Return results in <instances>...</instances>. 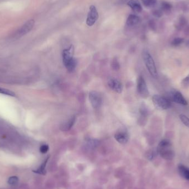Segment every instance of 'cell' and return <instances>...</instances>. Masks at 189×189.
Returning a JSON list of instances; mask_svg holds the SVG:
<instances>
[{
	"label": "cell",
	"mask_w": 189,
	"mask_h": 189,
	"mask_svg": "<svg viewBox=\"0 0 189 189\" xmlns=\"http://www.w3.org/2000/svg\"><path fill=\"white\" fill-rule=\"evenodd\" d=\"M74 47L71 45L70 47L63 50L62 62L68 71L72 72L77 66V61L74 57Z\"/></svg>",
	"instance_id": "1"
},
{
	"label": "cell",
	"mask_w": 189,
	"mask_h": 189,
	"mask_svg": "<svg viewBox=\"0 0 189 189\" xmlns=\"http://www.w3.org/2000/svg\"><path fill=\"white\" fill-rule=\"evenodd\" d=\"M157 150L160 155L165 159L172 160L174 157V152L171 143L167 140H163L160 142Z\"/></svg>",
	"instance_id": "2"
},
{
	"label": "cell",
	"mask_w": 189,
	"mask_h": 189,
	"mask_svg": "<svg viewBox=\"0 0 189 189\" xmlns=\"http://www.w3.org/2000/svg\"><path fill=\"white\" fill-rule=\"evenodd\" d=\"M142 58L147 69L152 77L157 78L158 77L157 67L154 62V59L150 53L147 50H143L142 54Z\"/></svg>",
	"instance_id": "3"
},
{
	"label": "cell",
	"mask_w": 189,
	"mask_h": 189,
	"mask_svg": "<svg viewBox=\"0 0 189 189\" xmlns=\"http://www.w3.org/2000/svg\"><path fill=\"white\" fill-rule=\"evenodd\" d=\"M154 104L159 109H167L171 107V102L167 97L159 94H155L152 97Z\"/></svg>",
	"instance_id": "4"
},
{
	"label": "cell",
	"mask_w": 189,
	"mask_h": 189,
	"mask_svg": "<svg viewBox=\"0 0 189 189\" xmlns=\"http://www.w3.org/2000/svg\"><path fill=\"white\" fill-rule=\"evenodd\" d=\"M35 24V20L33 19L28 20L20 28L19 30H18L15 33V35H13V38H15L16 39L20 38L27 35L32 30Z\"/></svg>",
	"instance_id": "5"
},
{
	"label": "cell",
	"mask_w": 189,
	"mask_h": 189,
	"mask_svg": "<svg viewBox=\"0 0 189 189\" xmlns=\"http://www.w3.org/2000/svg\"><path fill=\"white\" fill-rule=\"evenodd\" d=\"M90 102L92 107L94 109H98L101 106L102 99L101 96L96 91H92L89 94Z\"/></svg>",
	"instance_id": "6"
},
{
	"label": "cell",
	"mask_w": 189,
	"mask_h": 189,
	"mask_svg": "<svg viewBox=\"0 0 189 189\" xmlns=\"http://www.w3.org/2000/svg\"><path fill=\"white\" fill-rule=\"evenodd\" d=\"M99 18V13L96 7L94 5H91L90 7L89 11L87 15L86 24L88 26L91 27L95 24Z\"/></svg>",
	"instance_id": "7"
},
{
	"label": "cell",
	"mask_w": 189,
	"mask_h": 189,
	"mask_svg": "<svg viewBox=\"0 0 189 189\" xmlns=\"http://www.w3.org/2000/svg\"><path fill=\"white\" fill-rule=\"evenodd\" d=\"M137 90L139 94L142 97L146 98L149 95V91L147 87V84L144 78L140 76L137 81Z\"/></svg>",
	"instance_id": "8"
},
{
	"label": "cell",
	"mask_w": 189,
	"mask_h": 189,
	"mask_svg": "<svg viewBox=\"0 0 189 189\" xmlns=\"http://www.w3.org/2000/svg\"><path fill=\"white\" fill-rule=\"evenodd\" d=\"M169 99H168L170 101H172L178 104H182V105L187 104V100L182 96V93H180L177 91H175V90L172 91L169 93Z\"/></svg>",
	"instance_id": "9"
},
{
	"label": "cell",
	"mask_w": 189,
	"mask_h": 189,
	"mask_svg": "<svg viewBox=\"0 0 189 189\" xmlns=\"http://www.w3.org/2000/svg\"><path fill=\"white\" fill-rule=\"evenodd\" d=\"M108 85L110 89L114 91V92H117L118 94L122 92L123 90L122 83L117 79L114 77L110 78L108 81Z\"/></svg>",
	"instance_id": "10"
},
{
	"label": "cell",
	"mask_w": 189,
	"mask_h": 189,
	"mask_svg": "<svg viewBox=\"0 0 189 189\" xmlns=\"http://www.w3.org/2000/svg\"><path fill=\"white\" fill-rule=\"evenodd\" d=\"M114 138L119 143L125 144L128 141L129 136L126 131H120L114 134Z\"/></svg>",
	"instance_id": "11"
},
{
	"label": "cell",
	"mask_w": 189,
	"mask_h": 189,
	"mask_svg": "<svg viewBox=\"0 0 189 189\" xmlns=\"http://www.w3.org/2000/svg\"><path fill=\"white\" fill-rule=\"evenodd\" d=\"M127 4L134 12L141 13L142 11V5L138 0H129Z\"/></svg>",
	"instance_id": "12"
},
{
	"label": "cell",
	"mask_w": 189,
	"mask_h": 189,
	"mask_svg": "<svg viewBox=\"0 0 189 189\" xmlns=\"http://www.w3.org/2000/svg\"><path fill=\"white\" fill-rule=\"evenodd\" d=\"M141 21L139 17L136 15L131 14L127 18L126 25L129 27H134L138 25Z\"/></svg>",
	"instance_id": "13"
},
{
	"label": "cell",
	"mask_w": 189,
	"mask_h": 189,
	"mask_svg": "<svg viewBox=\"0 0 189 189\" xmlns=\"http://www.w3.org/2000/svg\"><path fill=\"white\" fill-rule=\"evenodd\" d=\"M76 121V117L75 116L70 118L69 120H67V122H65L61 126L60 129H62V131H68L70 129L72 128L74 126L75 122Z\"/></svg>",
	"instance_id": "14"
},
{
	"label": "cell",
	"mask_w": 189,
	"mask_h": 189,
	"mask_svg": "<svg viewBox=\"0 0 189 189\" xmlns=\"http://www.w3.org/2000/svg\"><path fill=\"white\" fill-rule=\"evenodd\" d=\"M49 158V157H47L42 164H41V165L39 167V168L35 170H33V172L35 173H37V174H41V175H45L46 172H47L45 170V168H46V165L47 164Z\"/></svg>",
	"instance_id": "15"
},
{
	"label": "cell",
	"mask_w": 189,
	"mask_h": 189,
	"mask_svg": "<svg viewBox=\"0 0 189 189\" xmlns=\"http://www.w3.org/2000/svg\"><path fill=\"white\" fill-rule=\"evenodd\" d=\"M160 8L164 13H170L172 9V5L170 3L163 1L160 3Z\"/></svg>",
	"instance_id": "16"
},
{
	"label": "cell",
	"mask_w": 189,
	"mask_h": 189,
	"mask_svg": "<svg viewBox=\"0 0 189 189\" xmlns=\"http://www.w3.org/2000/svg\"><path fill=\"white\" fill-rule=\"evenodd\" d=\"M179 171L180 174L182 175L184 178L189 180V169L183 165H180L179 167Z\"/></svg>",
	"instance_id": "17"
},
{
	"label": "cell",
	"mask_w": 189,
	"mask_h": 189,
	"mask_svg": "<svg viewBox=\"0 0 189 189\" xmlns=\"http://www.w3.org/2000/svg\"><path fill=\"white\" fill-rule=\"evenodd\" d=\"M142 3L145 7L154 8L157 4V0H142Z\"/></svg>",
	"instance_id": "18"
},
{
	"label": "cell",
	"mask_w": 189,
	"mask_h": 189,
	"mask_svg": "<svg viewBox=\"0 0 189 189\" xmlns=\"http://www.w3.org/2000/svg\"><path fill=\"white\" fill-rule=\"evenodd\" d=\"M0 94L7 95V96H16L15 92H13L10 90L1 87H0Z\"/></svg>",
	"instance_id": "19"
},
{
	"label": "cell",
	"mask_w": 189,
	"mask_h": 189,
	"mask_svg": "<svg viewBox=\"0 0 189 189\" xmlns=\"http://www.w3.org/2000/svg\"><path fill=\"white\" fill-rule=\"evenodd\" d=\"M179 118L181 120L182 123L186 126L187 127H189V118L188 117L186 116L184 114H180L179 116Z\"/></svg>",
	"instance_id": "20"
},
{
	"label": "cell",
	"mask_w": 189,
	"mask_h": 189,
	"mask_svg": "<svg viewBox=\"0 0 189 189\" xmlns=\"http://www.w3.org/2000/svg\"><path fill=\"white\" fill-rule=\"evenodd\" d=\"M164 12H163V11L161 10V8H157V9H154L153 11V15L155 17L160 18L162 17L163 15Z\"/></svg>",
	"instance_id": "21"
},
{
	"label": "cell",
	"mask_w": 189,
	"mask_h": 189,
	"mask_svg": "<svg viewBox=\"0 0 189 189\" xmlns=\"http://www.w3.org/2000/svg\"><path fill=\"white\" fill-rule=\"evenodd\" d=\"M184 42V39L182 38H176L172 41V44L174 46H178Z\"/></svg>",
	"instance_id": "22"
},
{
	"label": "cell",
	"mask_w": 189,
	"mask_h": 189,
	"mask_svg": "<svg viewBox=\"0 0 189 189\" xmlns=\"http://www.w3.org/2000/svg\"><path fill=\"white\" fill-rule=\"evenodd\" d=\"M18 182V178L17 177H11L8 180V183L11 185H15L16 184H17Z\"/></svg>",
	"instance_id": "23"
},
{
	"label": "cell",
	"mask_w": 189,
	"mask_h": 189,
	"mask_svg": "<svg viewBox=\"0 0 189 189\" xmlns=\"http://www.w3.org/2000/svg\"><path fill=\"white\" fill-rule=\"evenodd\" d=\"M48 150H49V146L47 144L42 145L41 147H40V152L43 154L46 153L48 151Z\"/></svg>",
	"instance_id": "24"
},
{
	"label": "cell",
	"mask_w": 189,
	"mask_h": 189,
	"mask_svg": "<svg viewBox=\"0 0 189 189\" xmlns=\"http://www.w3.org/2000/svg\"><path fill=\"white\" fill-rule=\"evenodd\" d=\"M112 67L113 69L114 70L119 69V64L117 60H113L112 63Z\"/></svg>",
	"instance_id": "25"
},
{
	"label": "cell",
	"mask_w": 189,
	"mask_h": 189,
	"mask_svg": "<svg viewBox=\"0 0 189 189\" xmlns=\"http://www.w3.org/2000/svg\"><path fill=\"white\" fill-rule=\"evenodd\" d=\"M182 84L184 87H187L189 86V74L185 77L182 82Z\"/></svg>",
	"instance_id": "26"
}]
</instances>
